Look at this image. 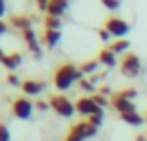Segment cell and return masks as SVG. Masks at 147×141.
Returning a JSON list of instances; mask_svg holds the SVG:
<instances>
[{"mask_svg": "<svg viewBox=\"0 0 147 141\" xmlns=\"http://www.w3.org/2000/svg\"><path fill=\"white\" fill-rule=\"evenodd\" d=\"M121 121H123V123H127V125H131V127H141L143 123H147V121H145V117H143V115H139L137 111L121 115Z\"/></svg>", "mask_w": 147, "mask_h": 141, "instance_id": "cell-16", "label": "cell"}, {"mask_svg": "<svg viewBox=\"0 0 147 141\" xmlns=\"http://www.w3.org/2000/svg\"><path fill=\"white\" fill-rule=\"evenodd\" d=\"M0 65L4 69H8L10 73H14L20 65H22V55L20 53H4L0 49Z\"/></svg>", "mask_w": 147, "mask_h": 141, "instance_id": "cell-8", "label": "cell"}, {"mask_svg": "<svg viewBox=\"0 0 147 141\" xmlns=\"http://www.w3.org/2000/svg\"><path fill=\"white\" fill-rule=\"evenodd\" d=\"M49 103H51V109H53L59 117H63V119H71V117L77 113L75 103H73L69 97H65L63 93L51 95V97H49Z\"/></svg>", "mask_w": 147, "mask_h": 141, "instance_id": "cell-2", "label": "cell"}, {"mask_svg": "<svg viewBox=\"0 0 147 141\" xmlns=\"http://www.w3.org/2000/svg\"><path fill=\"white\" fill-rule=\"evenodd\" d=\"M34 4H36L38 10L47 12V10H49V4H51V0H34Z\"/></svg>", "mask_w": 147, "mask_h": 141, "instance_id": "cell-27", "label": "cell"}, {"mask_svg": "<svg viewBox=\"0 0 147 141\" xmlns=\"http://www.w3.org/2000/svg\"><path fill=\"white\" fill-rule=\"evenodd\" d=\"M93 101H95V103H97L101 109H103V107H107V105L111 103V101H109V99H107L103 93H95V95H93Z\"/></svg>", "mask_w": 147, "mask_h": 141, "instance_id": "cell-22", "label": "cell"}, {"mask_svg": "<svg viewBox=\"0 0 147 141\" xmlns=\"http://www.w3.org/2000/svg\"><path fill=\"white\" fill-rule=\"evenodd\" d=\"M6 32H8V24H6L4 20H0V36L6 34Z\"/></svg>", "mask_w": 147, "mask_h": 141, "instance_id": "cell-29", "label": "cell"}, {"mask_svg": "<svg viewBox=\"0 0 147 141\" xmlns=\"http://www.w3.org/2000/svg\"><path fill=\"white\" fill-rule=\"evenodd\" d=\"M45 87L47 85L42 81H38V79H24L22 85H20V91L24 93V97H36V95H40L45 91Z\"/></svg>", "mask_w": 147, "mask_h": 141, "instance_id": "cell-9", "label": "cell"}, {"mask_svg": "<svg viewBox=\"0 0 147 141\" xmlns=\"http://www.w3.org/2000/svg\"><path fill=\"white\" fill-rule=\"evenodd\" d=\"M75 107H77V113L83 115V117H93V115L101 109V107L93 101V97H79L77 103H75Z\"/></svg>", "mask_w": 147, "mask_h": 141, "instance_id": "cell-7", "label": "cell"}, {"mask_svg": "<svg viewBox=\"0 0 147 141\" xmlns=\"http://www.w3.org/2000/svg\"><path fill=\"white\" fill-rule=\"evenodd\" d=\"M6 81H8L10 85H14V87H20V85H22V81H20L14 73H8V75H6Z\"/></svg>", "mask_w": 147, "mask_h": 141, "instance_id": "cell-26", "label": "cell"}, {"mask_svg": "<svg viewBox=\"0 0 147 141\" xmlns=\"http://www.w3.org/2000/svg\"><path fill=\"white\" fill-rule=\"evenodd\" d=\"M99 61H95V59H91V61H85V63H81L79 65V69H81V73L83 75H91V73H95L97 69H99Z\"/></svg>", "mask_w": 147, "mask_h": 141, "instance_id": "cell-19", "label": "cell"}, {"mask_svg": "<svg viewBox=\"0 0 147 141\" xmlns=\"http://www.w3.org/2000/svg\"><path fill=\"white\" fill-rule=\"evenodd\" d=\"M69 10V0H51L49 4V10L47 14L49 16H57V18H63V14Z\"/></svg>", "mask_w": 147, "mask_h": 141, "instance_id": "cell-12", "label": "cell"}, {"mask_svg": "<svg viewBox=\"0 0 147 141\" xmlns=\"http://www.w3.org/2000/svg\"><path fill=\"white\" fill-rule=\"evenodd\" d=\"M101 4L107 8V10H111V12H115V10H119L121 8V0H101Z\"/></svg>", "mask_w": 147, "mask_h": 141, "instance_id": "cell-20", "label": "cell"}, {"mask_svg": "<svg viewBox=\"0 0 147 141\" xmlns=\"http://www.w3.org/2000/svg\"><path fill=\"white\" fill-rule=\"evenodd\" d=\"M4 12H6V2H4V0H0V20H2Z\"/></svg>", "mask_w": 147, "mask_h": 141, "instance_id": "cell-30", "label": "cell"}, {"mask_svg": "<svg viewBox=\"0 0 147 141\" xmlns=\"http://www.w3.org/2000/svg\"><path fill=\"white\" fill-rule=\"evenodd\" d=\"M59 43H61V32L59 30H45L40 34V45L47 47V49H55Z\"/></svg>", "mask_w": 147, "mask_h": 141, "instance_id": "cell-14", "label": "cell"}, {"mask_svg": "<svg viewBox=\"0 0 147 141\" xmlns=\"http://www.w3.org/2000/svg\"><path fill=\"white\" fill-rule=\"evenodd\" d=\"M97 61L103 65V67H107V69H113L115 65H117V55L109 49V47H105V49H101L99 51V57H97Z\"/></svg>", "mask_w": 147, "mask_h": 141, "instance_id": "cell-13", "label": "cell"}, {"mask_svg": "<svg viewBox=\"0 0 147 141\" xmlns=\"http://www.w3.org/2000/svg\"><path fill=\"white\" fill-rule=\"evenodd\" d=\"M81 89L87 91V93H93V95H95V83L89 81V79H83V81H81Z\"/></svg>", "mask_w": 147, "mask_h": 141, "instance_id": "cell-24", "label": "cell"}, {"mask_svg": "<svg viewBox=\"0 0 147 141\" xmlns=\"http://www.w3.org/2000/svg\"><path fill=\"white\" fill-rule=\"evenodd\" d=\"M85 77H83V73H81V69L75 65V63H63V65H59L57 69H55V75H53V83H55V87L63 93V91H69L71 87H73V83L75 81H83Z\"/></svg>", "mask_w": 147, "mask_h": 141, "instance_id": "cell-1", "label": "cell"}, {"mask_svg": "<svg viewBox=\"0 0 147 141\" xmlns=\"http://www.w3.org/2000/svg\"><path fill=\"white\" fill-rule=\"evenodd\" d=\"M0 141H10V129L4 121H0Z\"/></svg>", "mask_w": 147, "mask_h": 141, "instance_id": "cell-21", "label": "cell"}, {"mask_svg": "<svg viewBox=\"0 0 147 141\" xmlns=\"http://www.w3.org/2000/svg\"><path fill=\"white\" fill-rule=\"evenodd\" d=\"M119 69H121V75L127 77V79L139 77L141 75V59H139V55H135L131 51L127 55H123V59L119 63Z\"/></svg>", "mask_w": 147, "mask_h": 141, "instance_id": "cell-5", "label": "cell"}, {"mask_svg": "<svg viewBox=\"0 0 147 141\" xmlns=\"http://www.w3.org/2000/svg\"><path fill=\"white\" fill-rule=\"evenodd\" d=\"M36 107H34V101H30V97H14L12 101H10V113L16 117V119H20V121H28L30 117H32V111H34Z\"/></svg>", "mask_w": 147, "mask_h": 141, "instance_id": "cell-4", "label": "cell"}, {"mask_svg": "<svg viewBox=\"0 0 147 141\" xmlns=\"http://www.w3.org/2000/svg\"><path fill=\"white\" fill-rule=\"evenodd\" d=\"M97 32H99V38H101L103 43H109V40H111V32H109L107 28H103V26H101Z\"/></svg>", "mask_w": 147, "mask_h": 141, "instance_id": "cell-25", "label": "cell"}, {"mask_svg": "<svg viewBox=\"0 0 147 141\" xmlns=\"http://www.w3.org/2000/svg\"><path fill=\"white\" fill-rule=\"evenodd\" d=\"M22 40H24L26 47L34 53V57H40V38L36 36V32H34L32 28H28V30L22 32Z\"/></svg>", "mask_w": 147, "mask_h": 141, "instance_id": "cell-11", "label": "cell"}, {"mask_svg": "<svg viewBox=\"0 0 147 141\" xmlns=\"http://www.w3.org/2000/svg\"><path fill=\"white\" fill-rule=\"evenodd\" d=\"M145 121H147V115H145Z\"/></svg>", "mask_w": 147, "mask_h": 141, "instance_id": "cell-32", "label": "cell"}, {"mask_svg": "<svg viewBox=\"0 0 147 141\" xmlns=\"http://www.w3.org/2000/svg\"><path fill=\"white\" fill-rule=\"evenodd\" d=\"M111 107L119 113V115H125V113H133V111H137V107H135V103L133 101H129V99H123L121 95H113L111 97Z\"/></svg>", "mask_w": 147, "mask_h": 141, "instance_id": "cell-10", "label": "cell"}, {"mask_svg": "<svg viewBox=\"0 0 147 141\" xmlns=\"http://www.w3.org/2000/svg\"><path fill=\"white\" fill-rule=\"evenodd\" d=\"M10 22H12L14 28H20L22 32L28 30V28H32V18L26 16V14H14V16L10 18Z\"/></svg>", "mask_w": 147, "mask_h": 141, "instance_id": "cell-15", "label": "cell"}, {"mask_svg": "<svg viewBox=\"0 0 147 141\" xmlns=\"http://www.w3.org/2000/svg\"><path fill=\"white\" fill-rule=\"evenodd\" d=\"M34 107L38 111H47V109H51V103H47V101H34Z\"/></svg>", "mask_w": 147, "mask_h": 141, "instance_id": "cell-28", "label": "cell"}, {"mask_svg": "<svg viewBox=\"0 0 147 141\" xmlns=\"http://www.w3.org/2000/svg\"><path fill=\"white\" fill-rule=\"evenodd\" d=\"M129 47H131L129 38H117V40H113V43L109 45V49H111L115 55H127V53H129Z\"/></svg>", "mask_w": 147, "mask_h": 141, "instance_id": "cell-17", "label": "cell"}, {"mask_svg": "<svg viewBox=\"0 0 147 141\" xmlns=\"http://www.w3.org/2000/svg\"><path fill=\"white\" fill-rule=\"evenodd\" d=\"M145 135H147V133H145Z\"/></svg>", "mask_w": 147, "mask_h": 141, "instance_id": "cell-33", "label": "cell"}, {"mask_svg": "<svg viewBox=\"0 0 147 141\" xmlns=\"http://www.w3.org/2000/svg\"><path fill=\"white\" fill-rule=\"evenodd\" d=\"M97 133H99V127H95V125L89 123V121H79V123H75V125L69 129L65 141H85V139L95 137Z\"/></svg>", "mask_w": 147, "mask_h": 141, "instance_id": "cell-3", "label": "cell"}, {"mask_svg": "<svg viewBox=\"0 0 147 141\" xmlns=\"http://www.w3.org/2000/svg\"><path fill=\"white\" fill-rule=\"evenodd\" d=\"M103 28H107L111 32V36H117V38L129 34V30H131L129 22L123 20V18H119V16H107L105 22H103Z\"/></svg>", "mask_w": 147, "mask_h": 141, "instance_id": "cell-6", "label": "cell"}, {"mask_svg": "<svg viewBox=\"0 0 147 141\" xmlns=\"http://www.w3.org/2000/svg\"><path fill=\"white\" fill-rule=\"evenodd\" d=\"M135 141H147V135H143V133H141V135H137V137H135Z\"/></svg>", "mask_w": 147, "mask_h": 141, "instance_id": "cell-31", "label": "cell"}, {"mask_svg": "<svg viewBox=\"0 0 147 141\" xmlns=\"http://www.w3.org/2000/svg\"><path fill=\"white\" fill-rule=\"evenodd\" d=\"M117 95H121L123 99H129V101H135V97H137V91L129 87V89H123V91H119Z\"/></svg>", "mask_w": 147, "mask_h": 141, "instance_id": "cell-23", "label": "cell"}, {"mask_svg": "<svg viewBox=\"0 0 147 141\" xmlns=\"http://www.w3.org/2000/svg\"><path fill=\"white\" fill-rule=\"evenodd\" d=\"M42 24H45V30H59L61 32V28H63V20L57 16H49V14L45 16Z\"/></svg>", "mask_w": 147, "mask_h": 141, "instance_id": "cell-18", "label": "cell"}]
</instances>
